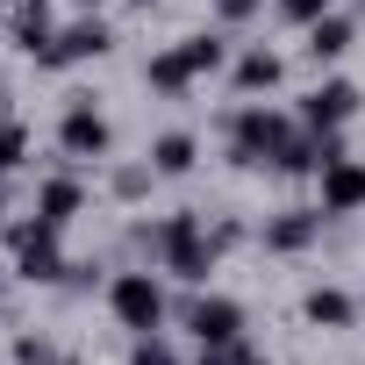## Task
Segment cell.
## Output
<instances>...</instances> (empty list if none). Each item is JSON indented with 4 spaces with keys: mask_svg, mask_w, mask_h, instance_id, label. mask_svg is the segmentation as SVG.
Returning a JSON list of instances; mask_svg holds the SVG:
<instances>
[{
    "mask_svg": "<svg viewBox=\"0 0 365 365\" xmlns=\"http://www.w3.org/2000/svg\"><path fill=\"white\" fill-rule=\"evenodd\" d=\"M315 179H322V215H351V208H365V165H358V158H329Z\"/></svg>",
    "mask_w": 365,
    "mask_h": 365,
    "instance_id": "obj_9",
    "label": "cell"
},
{
    "mask_svg": "<svg viewBox=\"0 0 365 365\" xmlns=\"http://www.w3.org/2000/svg\"><path fill=\"white\" fill-rule=\"evenodd\" d=\"M0 279H8V272H0Z\"/></svg>",
    "mask_w": 365,
    "mask_h": 365,
    "instance_id": "obj_27",
    "label": "cell"
},
{
    "mask_svg": "<svg viewBox=\"0 0 365 365\" xmlns=\"http://www.w3.org/2000/svg\"><path fill=\"white\" fill-rule=\"evenodd\" d=\"M8 251H15V279L29 287H58L65 279V251H58V230L36 215V222H8Z\"/></svg>",
    "mask_w": 365,
    "mask_h": 365,
    "instance_id": "obj_4",
    "label": "cell"
},
{
    "mask_svg": "<svg viewBox=\"0 0 365 365\" xmlns=\"http://www.w3.org/2000/svg\"><path fill=\"white\" fill-rule=\"evenodd\" d=\"M15 365H79V358H72L65 344H51V336L36 329V336H15Z\"/></svg>",
    "mask_w": 365,
    "mask_h": 365,
    "instance_id": "obj_17",
    "label": "cell"
},
{
    "mask_svg": "<svg viewBox=\"0 0 365 365\" xmlns=\"http://www.w3.org/2000/svg\"><path fill=\"white\" fill-rule=\"evenodd\" d=\"M108 51H115V29L86 15V22L58 29V36H51V43L36 51V65H43V72H65V65H86V58H108Z\"/></svg>",
    "mask_w": 365,
    "mask_h": 365,
    "instance_id": "obj_7",
    "label": "cell"
},
{
    "mask_svg": "<svg viewBox=\"0 0 365 365\" xmlns=\"http://www.w3.org/2000/svg\"><path fill=\"white\" fill-rule=\"evenodd\" d=\"M279 15L308 29V22H322V15H329V0H279Z\"/></svg>",
    "mask_w": 365,
    "mask_h": 365,
    "instance_id": "obj_22",
    "label": "cell"
},
{
    "mask_svg": "<svg viewBox=\"0 0 365 365\" xmlns=\"http://www.w3.org/2000/svg\"><path fill=\"white\" fill-rule=\"evenodd\" d=\"M179 322L194 329V344H237L244 336V308L230 294H194L187 308H179Z\"/></svg>",
    "mask_w": 365,
    "mask_h": 365,
    "instance_id": "obj_8",
    "label": "cell"
},
{
    "mask_svg": "<svg viewBox=\"0 0 365 365\" xmlns=\"http://www.w3.org/2000/svg\"><path fill=\"white\" fill-rule=\"evenodd\" d=\"M108 308H115V322H122V329H136V336H158V322H165V287L150 279V265H136V272H115V279H108Z\"/></svg>",
    "mask_w": 365,
    "mask_h": 365,
    "instance_id": "obj_5",
    "label": "cell"
},
{
    "mask_svg": "<svg viewBox=\"0 0 365 365\" xmlns=\"http://www.w3.org/2000/svg\"><path fill=\"white\" fill-rule=\"evenodd\" d=\"M279 79H287L279 51H244V58H237V93H272Z\"/></svg>",
    "mask_w": 365,
    "mask_h": 365,
    "instance_id": "obj_15",
    "label": "cell"
},
{
    "mask_svg": "<svg viewBox=\"0 0 365 365\" xmlns=\"http://www.w3.org/2000/svg\"><path fill=\"white\" fill-rule=\"evenodd\" d=\"M129 8H150V0H129Z\"/></svg>",
    "mask_w": 365,
    "mask_h": 365,
    "instance_id": "obj_26",
    "label": "cell"
},
{
    "mask_svg": "<svg viewBox=\"0 0 365 365\" xmlns=\"http://www.w3.org/2000/svg\"><path fill=\"white\" fill-rule=\"evenodd\" d=\"M22 158H29V129L8 115V122H0V179H15V172H22Z\"/></svg>",
    "mask_w": 365,
    "mask_h": 365,
    "instance_id": "obj_18",
    "label": "cell"
},
{
    "mask_svg": "<svg viewBox=\"0 0 365 365\" xmlns=\"http://www.w3.org/2000/svg\"><path fill=\"white\" fill-rule=\"evenodd\" d=\"M58 143H65L72 165H101L108 143H115V129L101 122V108H93L86 93H72V108H65V122H58Z\"/></svg>",
    "mask_w": 365,
    "mask_h": 365,
    "instance_id": "obj_6",
    "label": "cell"
},
{
    "mask_svg": "<svg viewBox=\"0 0 365 365\" xmlns=\"http://www.w3.org/2000/svg\"><path fill=\"white\" fill-rule=\"evenodd\" d=\"M294 136H301V129H294V115H279V108H244V115H230V158H237L244 172H272Z\"/></svg>",
    "mask_w": 365,
    "mask_h": 365,
    "instance_id": "obj_3",
    "label": "cell"
},
{
    "mask_svg": "<svg viewBox=\"0 0 365 365\" xmlns=\"http://www.w3.org/2000/svg\"><path fill=\"white\" fill-rule=\"evenodd\" d=\"M201 365H251V351H244V336L237 344H201Z\"/></svg>",
    "mask_w": 365,
    "mask_h": 365,
    "instance_id": "obj_20",
    "label": "cell"
},
{
    "mask_svg": "<svg viewBox=\"0 0 365 365\" xmlns=\"http://www.w3.org/2000/svg\"><path fill=\"white\" fill-rule=\"evenodd\" d=\"M322 222H329L322 208H287V215L265 222V251H272V258H294V251H308V244L322 237Z\"/></svg>",
    "mask_w": 365,
    "mask_h": 365,
    "instance_id": "obj_11",
    "label": "cell"
},
{
    "mask_svg": "<svg viewBox=\"0 0 365 365\" xmlns=\"http://www.w3.org/2000/svg\"><path fill=\"white\" fill-rule=\"evenodd\" d=\"M0 122H8V93H0Z\"/></svg>",
    "mask_w": 365,
    "mask_h": 365,
    "instance_id": "obj_25",
    "label": "cell"
},
{
    "mask_svg": "<svg viewBox=\"0 0 365 365\" xmlns=\"http://www.w3.org/2000/svg\"><path fill=\"white\" fill-rule=\"evenodd\" d=\"M222 65H230V36H215V29H208V36H187V43L158 51V58L143 65V86L179 101V93H187L194 79H208V72H222Z\"/></svg>",
    "mask_w": 365,
    "mask_h": 365,
    "instance_id": "obj_2",
    "label": "cell"
},
{
    "mask_svg": "<svg viewBox=\"0 0 365 365\" xmlns=\"http://www.w3.org/2000/svg\"><path fill=\"white\" fill-rule=\"evenodd\" d=\"M194 158H201V143H194L187 129H172V136H158V143H150L158 179H187V172H194Z\"/></svg>",
    "mask_w": 365,
    "mask_h": 365,
    "instance_id": "obj_14",
    "label": "cell"
},
{
    "mask_svg": "<svg viewBox=\"0 0 365 365\" xmlns=\"http://www.w3.org/2000/svg\"><path fill=\"white\" fill-rule=\"evenodd\" d=\"M215 15L237 29V22H251V15H258V0H215Z\"/></svg>",
    "mask_w": 365,
    "mask_h": 365,
    "instance_id": "obj_23",
    "label": "cell"
},
{
    "mask_svg": "<svg viewBox=\"0 0 365 365\" xmlns=\"http://www.w3.org/2000/svg\"><path fill=\"white\" fill-rule=\"evenodd\" d=\"M344 51H351V22H344V15H322V22H308V58H315V65H336Z\"/></svg>",
    "mask_w": 365,
    "mask_h": 365,
    "instance_id": "obj_16",
    "label": "cell"
},
{
    "mask_svg": "<svg viewBox=\"0 0 365 365\" xmlns=\"http://www.w3.org/2000/svg\"><path fill=\"white\" fill-rule=\"evenodd\" d=\"M351 115H358V86H351V79H322V86L301 101V122H308V129H344Z\"/></svg>",
    "mask_w": 365,
    "mask_h": 365,
    "instance_id": "obj_10",
    "label": "cell"
},
{
    "mask_svg": "<svg viewBox=\"0 0 365 365\" xmlns=\"http://www.w3.org/2000/svg\"><path fill=\"white\" fill-rule=\"evenodd\" d=\"M129 365H179V358H172V344H158V336H136Z\"/></svg>",
    "mask_w": 365,
    "mask_h": 365,
    "instance_id": "obj_21",
    "label": "cell"
},
{
    "mask_svg": "<svg viewBox=\"0 0 365 365\" xmlns=\"http://www.w3.org/2000/svg\"><path fill=\"white\" fill-rule=\"evenodd\" d=\"M79 208H86V187H79L72 172H65V179H43V187H36V215H43L51 230H65Z\"/></svg>",
    "mask_w": 365,
    "mask_h": 365,
    "instance_id": "obj_12",
    "label": "cell"
},
{
    "mask_svg": "<svg viewBox=\"0 0 365 365\" xmlns=\"http://www.w3.org/2000/svg\"><path fill=\"white\" fill-rule=\"evenodd\" d=\"M301 315H308L315 329H351V322H358V301H351L344 287H315V294L301 301Z\"/></svg>",
    "mask_w": 365,
    "mask_h": 365,
    "instance_id": "obj_13",
    "label": "cell"
},
{
    "mask_svg": "<svg viewBox=\"0 0 365 365\" xmlns=\"http://www.w3.org/2000/svg\"><path fill=\"white\" fill-rule=\"evenodd\" d=\"M150 179H158V165H122L108 187H115V201H143V194H150Z\"/></svg>",
    "mask_w": 365,
    "mask_h": 365,
    "instance_id": "obj_19",
    "label": "cell"
},
{
    "mask_svg": "<svg viewBox=\"0 0 365 365\" xmlns=\"http://www.w3.org/2000/svg\"><path fill=\"white\" fill-rule=\"evenodd\" d=\"M251 365H258V358H251Z\"/></svg>",
    "mask_w": 365,
    "mask_h": 365,
    "instance_id": "obj_28",
    "label": "cell"
},
{
    "mask_svg": "<svg viewBox=\"0 0 365 365\" xmlns=\"http://www.w3.org/2000/svg\"><path fill=\"white\" fill-rule=\"evenodd\" d=\"M0 230H8V179H0Z\"/></svg>",
    "mask_w": 365,
    "mask_h": 365,
    "instance_id": "obj_24",
    "label": "cell"
},
{
    "mask_svg": "<svg viewBox=\"0 0 365 365\" xmlns=\"http://www.w3.org/2000/svg\"><path fill=\"white\" fill-rule=\"evenodd\" d=\"M215 258H222V244H215V230H208L194 208H179V215H165V222H158V265H165L172 279L201 287V279L215 272Z\"/></svg>",
    "mask_w": 365,
    "mask_h": 365,
    "instance_id": "obj_1",
    "label": "cell"
}]
</instances>
